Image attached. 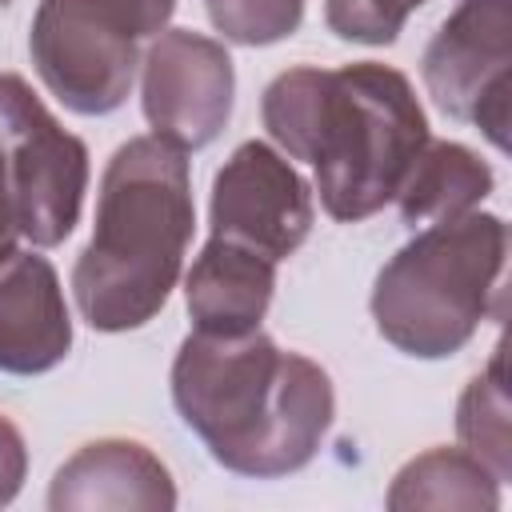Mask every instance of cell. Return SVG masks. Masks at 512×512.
Segmentation results:
<instances>
[{"mask_svg":"<svg viewBox=\"0 0 512 512\" xmlns=\"http://www.w3.org/2000/svg\"><path fill=\"white\" fill-rule=\"evenodd\" d=\"M16 204H12V188H8V168H4V156H0V260L8 252H16Z\"/></svg>","mask_w":512,"mask_h":512,"instance_id":"20","label":"cell"},{"mask_svg":"<svg viewBox=\"0 0 512 512\" xmlns=\"http://www.w3.org/2000/svg\"><path fill=\"white\" fill-rule=\"evenodd\" d=\"M324 76L328 68H288L280 72L260 100V116L268 136L280 144V152L288 160H308V144H312V128H316V112H320V92H324Z\"/></svg>","mask_w":512,"mask_h":512,"instance_id":"16","label":"cell"},{"mask_svg":"<svg viewBox=\"0 0 512 512\" xmlns=\"http://www.w3.org/2000/svg\"><path fill=\"white\" fill-rule=\"evenodd\" d=\"M212 28L244 48L288 40L304 20V0H204Z\"/></svg>","mask_w":512,"mask_h":512,"instance_id":"17","label":"cell"},{"mask_svg":"<svg viewBox=\"0 0 512 512\" xmlns=\"http://www.w3.org/2000/svg\"><path fill=\"white\" fill-rule=\"evenodd\" d=\"M0 156L20 236L32 248L64 244L88 192V148L60 128L32 84L16 72H0Z\"/></svg>","mask_w":512,"mask_h":512,"instance_id":"6","label":"cell"},{"mask_svg":"<svg viewBox=\"0 0 512 512\" xmlns=\"http://www.w3.org/2000/svg\"><path fill=\"white\" fill-rule=\"evenodd\" d=\"M508 228L492 212L424 224L376 276V332L416 360L456 356L500 296Z\"/></svg>","mask_w":512,"mask_h":512,"instance_id":"3","label":"cell"},{"mask_svg":"<svg viewBox=\"0 0 512 512\" xmlns=\"http://www.w3.org/2000/svg\"><path fill=\"white\" fill-rule=\"evenodd\" d=\"M492 192V168L456 140H432L412 160L396 204L404 224H436L476 212V204Z\"/></svg>","mask_w":512,"mask_h":512,"instance_id":"13","label":"cell"},{"mask_svg":"<svg viewBox=\"0 0 512 512\" xmlns=\"http://www.w3.org/2000/svg\"><path fill=\"white\" fill-rule=\"evenodd\" d=\"M456 436L460 448L472 452L500 484L512 472V448H508V388H504V348L496 344L492 364L468 380L460 404H456Z\"/></svg>","mask_w":512,"mask_h":512,"instance_id":"15","label":"cell"},{"mask_svg":"<svg viewBox=\"0 0 512 512\" xmlns=\"http://www.w3.org/2000/svg\"><path fill=\"white\" fill-rule=\"evenodd\" d=\"M388 4H392L396 12H404V16H408L412 8H420V4H428V0H388Z\"/></svg>","mask_w":512,"mask_h":512,"instance_id":"21","label":"cell"},{"mask_svg":"<svg viewBox=\"0 0 512 512\" xmlns=\"http://www.w3.org/2000/svg\"><path fill=\"white\" fill-rule=\"evenodd\" d=\"M404 12L388 0H324V24L352 44H392L404 32Z\"/></svg>","mask_w":512,"mask_h":512,"instance_id":"18","label":"cell"},{"mask_svg":"<svg viewBox=\"0 0 512 512\" xmlns=\"http://www.w3.org/2000/svg\"><path fill=\"white\" fill-rule=\"evenodd\" d=\"M8 4H12V0H0V8H8Z\"/></svg>","mask_w":512,"mask_h":512,"instance_id":"22","label":"cell"},{"mask_svg":"<svg viewBox=\"0 0 512 512\" xmlns=\"http://www.w3.org/2000/svg\"><path fill=\"white\" fill-rule=\"evenodd\" d=\"M420 76L444 116L476 124L504 152L512 96L508 0H460L428 40L420 56Z\"/></svg>","mask_w":512,"mask_h":512,"instance_id":"7","label":"cell"},{"mask_svg":"<svg viewBox=\"0 0 512 512\" xmlns=\"http://www.w3.org/2000/svg\"><path fill=\"white\" fill-rule=\"evenodd\" d=\"M72 348V316L60 276L40 252L0 260V372L40 376Z\"/></svg>","mask_w":512,"mask_h":512,"instance_id":"11","label":"cell"},{"mask_svg":"<svg viewBox=\"0 0 512 512\" xmlns=\"http://www.w3.org/2000/svg\"><path fill=\"white\" fill-rule=\"evenodd\" d=\"M28 476V448L20 428L0 412V508L16 500V492L24 488Z\"/></svg>","mask_w":512,"mask_h":512,"instance_id":"19","label":"cell"},{"mask_svg":"<svg viewBox=\"0 0 512 512\" xmlns=\"http://www.w3.org/2000/svg\"><path fill=\"white\" fill-rule=\"evenodd\" d=\"M196 204L180 148L160 136L120 144L100 176L92 240L76 256L72 296L96 332L144 328L172 296Z\"/></svg>","mask_w":512,"mask_h":512,"instance_id":"2","label":"cell"},{"mask_svg":"<svg viewBox=\"0 0 512 512\" xmlns=\"http://www.w3.org/2000/svg\"><path fill=\"white\" fill-rule=\"evenodd\" d=\"M276 288V260L224 236H208L184 276V304L196 332L244 336L256 332Z\"/></svg>","mask_w":512,"mask_h":512,"instance_id":"12","label":"cell"},{"mask_svg":"<svg viewBox=\"0 0 512 512\" xmlns=\"http://www.w3.org/2000/svg\"><path fill=\"white\" fill-rule=\"evenodd\" d=\"M52 512H168L176 508V484L164 460L124 436L92 440L72 452L48 488Z\"/></svg>","mask_w":512,"mask_h":512,"instance_id":"10","label":"cell"},{"mask_svg":"<svg viewBox=\"0 0 512 512\" xmlns=\"http://www.w3.org/2000/svg\"><path fill=\"white\" fill-rule=\"evenodd\" d=\"M392 512L404 508H500V480L464 448H428L408 460L384 496Z\"/></svg>","mask_w":512,"mask_h":512,"instance_id":"14","label":"cell"},{"mask_svg":"<svg viewBox=\"0 0 512 512\" xmlns=\"http://www.w3.org/2000/svg\"><path fill=\"white\" fill-rule=\"evenodd\" d=\"M172 404L208 456L252 480L300 472L324 444L336 392L328 372L276 348L272 336H184L172 360Z\"/></svg>","mask_w":512,"mask_h":512,"instance_id":"1","label":"cell"},{"mask_svg":"<svg viewBox=\"0 0 512 512\" xmlns=\"http://www.w3.org/2000/svg\"><path fill=\"white\" fill-rule=\"evenodd\" d=\"M236 96V68L220 40L192 28H164L140 60V104L152 136L180 152L208 148Z\"/></svg>","mask_w":512,"mask_h":512,"instance_id":"8","label":"cell"},{"mask_svg":"<svg viewBox=\"0 0 512 512\" xmlns=\"http://www.w3.org/2000/svg\"><path fill=\"white\" fill-rule=\"evenodd\" d=\"M176 0H40L28 32L44 88L80 116L116 112L140 68V40L160 36Z\"/></svg>","mask_w":512,"mask_h":512,"instance_id":"5","label":"cell"},{"mask_svg":"<svg viewBox=\"0 0 512 512\" xmlns=\"http://www.w3.org/2000/svg\"><path fill=\"white\" fill-rule=\"evenodd\" d=\"M312 192L284 152L264 140H244L212 180V236L256 248L268 260H288L312 232Z\"/></svg>","mask_w":512,"mask_h":512,"instance_id":"9","label":"cell"},{"mask_svg":"<svg viewBox=\"0 0 512 512\" xmlns=\"http://www.w3.org/2000/svg\"><path fill=\"white\" fill-rule=\"evenodd\" d=\"M424 144L428 120L400 68L376 60L328 68L308 164L332 220L356 224L392 204Z\"/></svg>","mask_w":512,"mask_h":512,"instance_id":"4","label":"cell"}]
</instances>
